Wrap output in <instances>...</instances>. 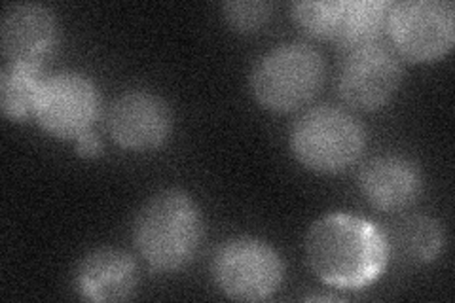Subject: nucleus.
<instances>
[{
    "label": "nucleus",
    "instance_id": "f257e3e1",
    "mask_svg": "<svg viewBox=\"0 0 455 303\" xmlns=\"http://www.w3.org/2000/svg\"><path fill=\"white\" fill-rule=\"evenodd\" d=\"M306 258L311 271L334 288H364L387 266L383 229L353 214L323 216L306 235Z\"/></svg>",
    "mask_w": 455,
    "mask_h": 303
},
{
    "label": "nucleus",
    "instance_id": "f03ea898",
    "mask_svg": "<svg viewBox=\"0 0 455 303\" xmlns=\"http://www.w3.org/2000/svg\"><path fill=\"white\" fill-rule=\"evenodd\" d=\"M135 247L145 262L162 273L187 267L204 241V216L196 201L180 190H164L140 207Z\"/></svg>",
    "mask_w": 455,
    "mask_h": 303
},
{
    "label": "nucleus",
    "instance_id": "7ed1b4c3",
    "mask_svg": "<svg viewBox=\"0 0 455 303\" xmlns=\"http://www.w3.org/2000/svg\"><path fill=\"white\" fill-rule=\"evenodd\" d=\"M326 78L319 50L304 42L269 50L251 72V92L266 110L289 114L311 103Z\"/></svg>",
    "mask_w": 455,
    "mask_h": 303
},
{
    "label": "nucleus",
    "instance_id": "20e7f679",
    "mask_svg": "<svg viewBox=\"0 0 455 303\" xmlns=\"http://www.w3.org/2000/svg\"><path fill=\"white\" fill-rule=\"evenodd\" d=\"M291 148L306 169L319 175H338L361 160L366 132L347 110L323 105L306 110L294 122Z\"/></svg>",
    "mask_w": 455,
    "mask_h": 303
},
{
    "label": "nucleus",
    "instance_id": "39448f33",
    "mask_svg": "<svg viewBox=\"0 0 455 303\" xmlns=\"http://www.w3.org/2000/svg\"><path fill=\"white\" fill-rule=\"evenodd\" d=\"M386 28L398 57L433 63L455 44V6L450 0H401L389 4Z\"/></svg>",
    "mask_w": 455,
    "mask_h": 303
},
{
    "label": "nucleus",
    "instance_id": "423d86ee",
    "mask_svg": "<svg viewBox=\"0 0 455 303\" xmlns=\"http://www.w3.org/2000/svg\"><path fill=\"white\" fill-rule=\"evenodd\" d=\"M284 267L279 252L262 239L234 237L217 251L212 277L232 299L262 301L283 283Z\"/></svg>",
    "mask_w": 455,
    "mask_h": 303
},
{
    "label": "nucleus",
    "instance_id": "0eeeda50",
    "mask_svg": "<svg viewBox=\"0 0 455 303\" xmlns=\"http://www.w3.org/2000/svg\"><path fill=\"white\" fill-rule=\"evenodd\" d=\"M99 107V92L90 78L78 72H60L42 82L33 116L46 133L76 140L92 132Z\"/></svg>",
    "mask_w": 455,
    "mask_h": 303
},
{
    "label": "nucleus",
    "instance_id": "6e6552de",
    "mask_svg": "<svg viewBox=\"0 0 455 303\" xmlns=\"http://www.w3.org/2000/svg\"><path fill=\"white\" fill-rule=\"evenodd\" d=\"M401 82V57L376 42L346 53L338 75V93L347 107L372 112L389 103Z\"/></svg>",
    "mask_w": 455,
    "mask_h": 303
},
{
    "label": "nucleus",
    "instance_id": "1a4fd4ad",
    "mask_svg": "<svg viewBox=\"0 0 455 303\" xmlns=\"http://www.w3.org/2000/svg\"><path fill=\"white\" fill-rule=\"evenodd\" d=\"M107 129L110 139L124 150H156L173 132V112L162 97L150 92H127L110 105Z\"/></svg>",
    "mask_w": 455,
    "mask_h": 303
},
{
    "label": "nucleus",
    "instance_id": "9d476101",
    "mask_svg": "<svg viewBox=\"0 0 455 303\" xmlns=\"http://www.w3.org/2000/svg\"><path fill=\"white\" fill-rule=\"evenodd\" d=\"M55 13L44 4H12L0 21V44L8 63L40 68L48 61L55 46Z\"/></svg>",
    "mask_w": 455,
    "mask_h": 303
},
{
    "label": "nucleus",
    "instance_id": "9b49d317",
    "mask_svg": "<svg viewBox=\"0 0 455 303\" xmlns=\"http://www.w3.org/2000/svg\"><path fill=\"white\" fill-rule=\"evenodd\" d=\"M363 197L381 212H398L416 203L423 190L419 167L404 155H378L359 172Z\"/></svg>",
    "mask_w": 455,
    "mask_h": 303
},
{
    "label": "nucleus",
    "instance_id": "f8f14e48",
    "mask_svg": "<svg viewBox=\"0 0 455 303\" xmlns=\"http://www.w3.org/2000/svg\"><path fill=\"white\" fill-rule=\"evenodd\" d=\"M135 259L118 249H97L76 269V291L90 301H124L137 291Z\"/></svg>",
    "mask_w": 455,
    "mask_h": 303
},
{
    "label": "nucleus",
    "instance_id": "ddd939ff",
    "mask_svg": "<svg viewBox=\"0 0 455 303\" xmlns=\"http://www.w3.org/2000/svg\"><path fill=\"white\" fill-rule=\"evenodd\" d=\"M387 254L403 264H429L444 251V229L431 216H403L383 229Z\"/></svg>",
    "mask_w": 455,
    "mask_h": 303
},
{
    "label": "nucleus",
    "instance_id": "4468645a",
    "mask_svg": "<svg viewBox=\"0 0 455 303\" xmlns=\"http://www.w3.org/2000/svg\"><path fill=\"white\" fill-rule=\"evenodd\" d=\"M389 3L383 0H347L344 20L332 44L347 53L379 42L387 23Z\"/></svg>",
    "mask_w": 455,
    "mask_h": 303
},
{
    "label": "nucleus",
    "instance_id": "2eb2a0df",
    "mask_svg": "<svg viewBox=\"0 0 455 303\" xmlns=\"http://www.w3.org/2000/svg\"><path fill=\"white\" fill-rule=\"evenodd\" d=\"M44 82L36 67L8 63L0 72V108L4 116L16 122L27 120L35 114L36 97Z\"/></svg>",
    "mask_w": 455,
    "mask_h": 303
},
{
    "label": "nucleus",
    "instance_id": "dca6fc26",
    "mask_svg": "<svg viewBox=\"0 0 455 303\" xmlns=\"http://www.w3.org/2000/svg\"><path fill=\"white\" fill-rule=\"evenodd\" d=\"M347 0H300L291 6L292 20L313 38L334 42Z\"/></svg>",
    "mask_w": 455,
    "mask_h": 303
},
{
    "label": "nucleus",
    "instance_id": "f3484780",
    "mask_svg": "<svg viewBox=\"0 0 455 303\" xmlns=\"http://www.w3.org/2000/svg\"><path fill=\"white\" fill-rule=\"evenodd\" d=\"M222 12L232 28L241 33H251L267 21L272 6L267 3H226Z\"/></svg>",
    "mask_w": 455,
    "mask_h": 303
},
{
    "label": "nucleus",
    "instance_id": "a211bd4d",
    "mask_svg": "<svg viewBox=\"0 0 455 303\" xmlns=\"http://www.w3.org/2000/svg\"><path fill=\"white\" fill-rule=\"evenodd\" d=\"M75 142H76V154L82 157H97L99 154H101V148H103L101 139H99L92 132L84 133Z\"/></svg>",
    "mask_w": 455,
    "mask_h": 303
}]
</instances>
